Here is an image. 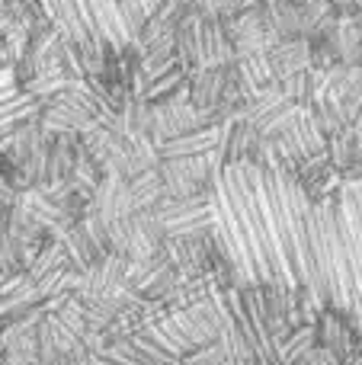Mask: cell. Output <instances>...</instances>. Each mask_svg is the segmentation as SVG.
<instances>
[{
  "label": "cell",
  "instance_id": "6da1fadb",
  "mask_svg": "<svg viewBox=\"0 0 362 365\" xmlns=\"http://www.w3.org/2000/svg\"><path fill=\"white\" fill-rule=\"evenodd\" d=\"M209 231L241 285L331 311L362 334V180L311 189L263 164L212 182Z\"/></svg>",
  "mask_w": 362,
  "mask_h": 365
},
{
  "label": "cell",
  "instance_id": "7a4b0ae2",
  "mask_svg": "<svg viewBox=\"0 0 362 365\" xmlns=\"http://www.w3.org/2000/svg\"><path fill=\"white\" fill-rule=\"evenodd\" d=\"M170 0H42L55 29L81 48H119L141 36Z\"/></svg>",
  "mask_w": 362,
  "mask_h": 365
}]
</instances>
